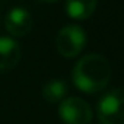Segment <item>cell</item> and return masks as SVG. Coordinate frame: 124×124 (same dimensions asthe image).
<instances>
[{"mask_svg":"<svg viewBox=\"0 0 124 124\" xmlns=\"http://www.w3.org/2000/svg\"><path fill=\"white\" fill-rule=\"evenodd\" d=\"M109 78V61L101 54H88L82 57L72 72L75 86L86 93H95L102 91L108 85Z\"/></svg>","mask_w":124,"mask_h":124,"instance_id":"obj_1","label":"cell"},{"mask_svg":"<svg viewBox=\"0 0 124 124\" xmlns=\"http://www.w3.org/2000/svg\"><path fill=\"white\" fill-rule=\"evenodd\" d=\"M101 124H124V88L107 92L96 108Z\"/></svg>","mask_w":124,"mask_h":124,"instance_id":"obj_2","label":"cell"},{"mask_svg":"<svg viewBox=\"0 0 124 124\" xmlns=\"http://www.w3.org/2000/svg\"><path fill=\"white\" fill-rule=\"evenodd\" d=\"M86 44V34L78 25H67L57 34V51L67 58L76 57Z\"/></svg>","mask_w":124,"mask_h":124,"instance_id":"obj_3","label":"cell"},{"mask_svg":"<svg viewBox=\"0 0 124 124\" xmlns=\"http://www.w3.org/2000/svg\"><path fill=\"white\" fill-rule=\"evenodd\" d=\"M92 114L91 105L78 96L63 99L58 107V115L66 124H89Z\"/></svg>","mask_w":124,"mask_h":124,"instance_id":"obj_4","label":"cell"},{"mask_svg":"<svg viewBox=\"0 0 124 124\" xmlns=\"http://www.w3.org/2000/svg\"><path fill=\"white\" fill-rule=\"evenodd\" d=\"M5 25L13 37H23L32 28V16L28 10L22 8H15L8 13Z\"/></svg>","mask_w":124,"mask_h":124,"instance_id":"obj_5","label":"cell"},{"mask_svg":"<svg viewBox=\"0 0 124 124\" xmlns=\"http://www.w3.org/2000/svg\"><path fill=\"white\" fill-rule=\"evenodd\" d=\"M21 60L19 44L8 37L0 38V73L13 69Z\"/></svg>","mask_w":124,"mask_h":124,"instance_id":"obj_6","label":"cell"},{"mask_svg":"<svg viewBox=\"0 0 124 124\" xmlns=\"http://www.w3.org/2000/svg\"><path fill=\"white\" fill-rule=\"evenodd\" d=\"M96 8V0H67L66 9L73 19H88Z\"/></svg>","mask_w":124,"mask_h":124,"instance_id":"obj_7","label":"cell"},{"mask_svg":"<svg viewBox=\"0 0 124 124\" xmlns=\"http://www.w3.org/2000/svg\"><path fill=\"white\" fill-rule=\"evenodd\" d=\"M67 93V85L64 80H50L42 86V96L48 102H58Z\"/></svg>","mask_w":124,"mask_h":124,"instance_id":"obj_8","label":"cell"},{"mask_svg":"<svg viewBox=\"0 0 124 124\" xmlns=\"http://www.w3.org/2000/svg\"><path fill=\"white\" fill-rule=\"evenodd\" d=\"M45 2H57V0H45Z\"/></svg>","mask_w":124,"mask_h":124,"instance_id":"obj_9","label":"cell"},{"mask_svg":"<svg viewBox=\"0 0 124 124\" xmlns=\"http://www.w3.org/2000/svg\"><path fill=\"white\" fill-rule=\"evenodd\" d=\"M0 23H2V16H0Z\"/></svg>","mask_w":124,"mask_h":124,"instance_id":"obj_10","label":"cell"}]
</instances>
